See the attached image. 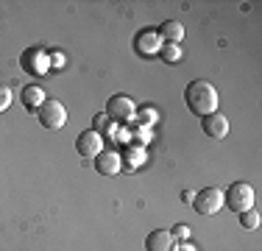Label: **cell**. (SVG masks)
Instances as JSON below:
<instances>
[{
	"label": "cell",
	"instance_id": "ac0fdd59",
	"mask_svg": "<svg viewBox=\"0 0 262 251\" xmlns=\"http://www.w3.org/2000/svg\"><path fill=\"white\" fill-rule=\"evenodd\" d=\"M173 240H187V237H190V226L187 223H179V226H173Z\"/></svg>",
	"mask_w": 262,
	"mask_h": 251
},
{
	"label": "cell",
	"instance_id": "277c9868",
	"mask_svg": "<svg viewBox=\"0 0 262 251\" xmlns=\"http://www.w3.org/2000/svg\"><path fill=\"white\" fill-rule=\"evenodd\" d=\"M162 36H159V28H154V25H148V28H140L134 34V50L140 56H145V59H154V56H159L162 50Z\"/></svg>",
	"mask_w": 262,
	"mask_h": 251
},
{
	"label": "cell",
	"instance_id": "ffe728a7",
	"mask_svg": "<svg viewBox=\"0 0 262 251\" xmlns=\"http://www.w3.org/2000/svg\"><path fill=\"white\" fill-rule=\"evenodd\" d=\"M182 198H184V204H192V198H195V193H192V190H184V193H182Z\"/></svg>",
	"mask_w": 262,
	"mask_h": 251
},
{
	"label": "cell",
	"instance_id": "4fadbf2b",
	"mask_svg": "<svg viewBox=\"0 0 262 251\" xmlns=\"http://www.w3.org/2000/svg\"><path fill=\"white\" fill-rule=\"evenodd\" d=\"M123 162H126L128 168H140L142 162H145V151L142 148H134V145H128L126 148V156H120Z\"/></svg>",
	"mask_w": 262,
	"mask_h": 251
},
{
	"label": "cell",
	"instance_id": "30bf717a",
	"mask_svg": "<svg viewBox=\"0 0 262 251\" xmlns=\"http://www.w3.org/2000/svg\"><path fill=\"white\" fill-rule=\"evenodd\" d=\"M173 235L167 229H154L145 237V251H173Z\"/></svg>",
	"mask_w": 262,
	"mask_h": 251
},
{
	"label": "cell",
	"instance_id": "9c48e42d",
	"mask_svg": "<svg viewBox=\"0 0 262 251\" xmlns=\"http://www.w3.org/2000/svg\"><path fill=\"white\" fill-rule=\"evenodd\" d=\"M201 131L209 137V140H223V137L229 134V117L221 115V112L201 117Z\"/></svg>",
	"mask_w": 262,
	"mask_h": 251
},
{
	"label": "cell",
	"instance_id": "ba28073f",
	"mask_svg": "<svg viewBox=\"0 0 262 251\" xmlns=\"http://www.w3.org/2000/svg\"><path fill=\"white\" fill-rule=\"evenodd\" d=\"M95 171L101 173V176H115V173H120L123 171V159H120V154L117 151H112V148H103L101 154L95 156Z\"/></svg>",
	"mask_w": 262,
	"mask_h": 251
},
{
	"label": "cell",
	"instance_id": "3957f363",
	"mask_svg": "<svg viewBox=\"0 0 262 251\" xmlns=\"http://www.w3.org/2000/svg\"><path fill=\"white\" fill-rule=\"evenodd\" d=\"M36 117H39V123L45 126V129H61V126L67 123V109H64V103L61 100H56V98H45L39 106H36Z\"/></svg>",
	"mask_w": 262,
	"mask_h": 251
},
{
	"label": "cell",
	"instance_id": "7a4b0ae2",
	"mask_svg": "<svg viewBox=\"0 0 262 251\" xmlns=\"http://www.w3.org/2000/svg\"><path fill=\"white\" fill-rule=\"evenodd\" d=\"M254 201H257V193H254V187L248 184V181H234V184L226 187V193H223V204L229 206L232 212H246V210H254Z\"/></svg>",
	"mask_w": 262,
	"mask_h": 251
},
{
	"label": "cell",
	"instance_id": "5b68a950",
	"mask_svg": "<svg viewBox=\"0 0 262 251\" xmlns=\"http://www.w3.org/2000/svg\"><path fill=\"white\" fill-rule=\"evenodd\" d=\"M192 210L198 215H215V212L223 210V190L221 187H204V190L195 193L192 198Z\"/></svg>",
	"mask_w": 262,
	"mask_h": 251
},
{
	"label": "cell",
	"instance_id": "44dd1931",
	"mask_svg": "<svg viewBox=\"0 0 262 251\" xmlns=\"http://www.w3.org/2000/svg\"><path fill=\"white\" fill-rule=\"evenodd\" d=\"M173 251H195V246L192 243H179V248H173Z\"/></svg>",
	"mask_w": 262,
	"mask_h": 251
},
{
	"label": "cell",
	"instance_id": "8992f818",
	"mask_svg": "<svg viewBox=\"0 0 262 251\" xmlns=\"http://www.w3.org/2000/svg\"><path fill=\"white\" fill-rule=\"evenodd\" d=\"M106 115L115 123H131L137 117V106L128 95H112L109 103H106Z\"/></svg>",
	"mask_w": 262,
	"mask_h": 251
},
{
	"label": "cell",
	"instance_id": "e0dca14e",
	"mask_svg": "<svg viewBox=\"0 0 262 251\" xmlns=\"http://www.w3.org/2000/svg\"><path fill=\"white\" fill-rule=\"evenodd\" d=\"M137 117H140L142 123H154L159 117V112H154L151 106H145V109H137Z\"/></svg>",
	"mask_w": 262,
	"mask_h": 251
},
{
	"label": "cell",
	"instance_id": "d6986e66",
	"mask_svg": "<svg viewBox=\"0 0 262 251\" xmlns=\"http://www.w3.org/2000/svg\"><path fill=\"white\" fill-rule=\"evenodd\" d=\"M9 103H11V90H9V87L0 84V112L9 109Z\"/></svg>",
	"mask_w": 262,
	"mask_h": 251
},
{
	"label": "cell",
	"instance_id": "52a82bcc",
	"mask_svg": "<svg viewBox=\"0 0 262 251\" xmlns=\"http://www.w3.org/2000/svg\"><path fill=\"white\" fill-rule=\"evenodd\" d=\"M76 151H78L81 156H84V159H95V156L103 151V137L98 134L95 129L81 131L78 140H76Z\"/></svg>",
	"mask_w": 262,
	"mask_h": 251
},
{
	"label": "cell",
	"instance_id": "9a60e30c",
	"mask_svg": "<svg viewBox=\"0 0 262 251\" xmlns=\"http://www.w3.org/2000/svg\"><path fill=\"white\" fill-rule=\"evenodd\" d=\"M23 98H26V103H28V106H34V109H36V106H39L42 100H45V92H42L39 87H28Z\"/></svg>",
	"mask_w": 262,
	"mask_h": 251
},
{
	"label": "cell",
	"instance_id": "2e32d148",
	"mask_svg": "<svg viewBox=\"0 0 262 251\" xmlns=\"http://www.w3.org/2000/svg\"><path fill=\"white\" fill-rule=\"evenodd\" d=\"M92 129H95L98 134L103 137V131H109V134L115 131V123L109 120V115H95V126H92Z\"/></svg>",
	"mask_w": 262,
	"mask_h": 251
},
{
	"label": "cell",
	"instance_id": "6da1fadb",
	"mask_svg": "<svg viewBox=\"0 0 262 251\" xmlns=\"http://www.w3.org/2000/svg\"><path fill=\"white\" fill-rule=\"evenodd\" d=\"M184 103L195 117H207V115H215L217 112L221 98H217V90L209 84V81L195 78V81H190L187 90H184Z\"/></svg>",
	"mask_w": 262,
	"mask_h": 251
},
{
	"label": "cell",
	"instance_id": "7c38bea8",
	"mask_svg": "<svg viewBox=\"0 0 262 251\" xmlns=\"http://www.w3.org/2000/svg\"><path fill=\"white\" fill-rule=\"evenodd\" d=\"M159 59L167 61V65H176L179 59H182V45H170V42H165L159 50Z\"/></svg>",
	"mask_w": 262,
	"mask_h": 251
},
{
	"label": "cell",
	"instance_id": "8fae6325",
	"mask_svg": "<svg viewBox=\"0 0 262 251\" xmlns=\"http://www.w3.org/2000/svg\"><path fill=\"white\" fill-rule=\"evenodd\" d=\"M159 36H162V42L179 45V42H182V36H184V25L179 23V20H165V23L159 25Z\"/></svg>",
	"mask_w": 262,
	"mask_h": 251
},
{
	"label": "cell",
	"instance_id": "5bb4252c",
	"mask_svg": "<svg viewBox=\"0 0 262 251\" xmlns=\"http://www.w3.org/2000/svg\"><path fill=\"white\" fill-rule=\"evenodd\" d=\"M240 226L246 232H254V229H259V212L257 210H246V212H240Z\"/></svg>",
	"mask_w": 262,
	"mask_h": 251
}]
</instances>
